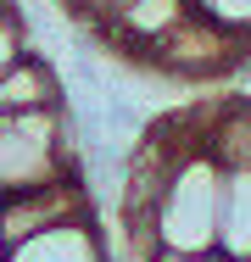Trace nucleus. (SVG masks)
Returning <instances> with one entry per match:
<instances>
[{
    "mask_svg": "<svg viewBox=\"0 0 251 262\" xmlns=\"http://www.w3.org/2000/svg\"><path fill=\"white\" fill-rule=\"evenodd\" d=\"M190 117V140L179 145V157L168 167L162 201H156V251H218V207H223V162L206 151Z\"/></svg>",
    "mask_w": 251,
    "mask_h": 262,
    "instance_id": "nucleus-1",
    "label": "nucleus"
},
{
    "mask_svg": "<svg viewBox=\"0 0 251 262\" xmlns=\"http://www.w3.org/2000/svg\"><path fill=\"white\" fill-rule=\"evenodd\" d=\"M61 173H78V145H73V123L61 101L0 117V195L50 184Z\"/></svg>",
    "mask_w": 251,
    "mask_h": 262,
    "instance_id": "nucleus-2",
    "label": "nucleus"
},
{
    "mask_svg": "<svg viewBox=\"0 0 251 262\" xmlns=\"http://www.w3.org/2000/svg\"><path fill=\"white\" fill-rule=\"evenodd\" d=\"M246 61H251V51L235 34H223L212 17H201V11H190V17L145 56V67L168 73V78H184V84L223 78V73H235V67H246Z\"/></svg>",
    "mask_w": 251,
    "mask_h": 262,
    "instance_id": "nucleus-3",
    "label": "nucleus"
},
{
    "mask_svg": "<svg viewBox=\"0 0 251 262\" xmlns=\"http://www.w3.org/2000/svg\"><path fill=\"white\" fill-rule=\"evenodd\" d=\"M78 217H95V201L84 190L78 173H61L50 184H28V190H6L0 195V251L61 229V223H78Z\"/></svg>",
    "mask_w": 251,
    "mask_h": 262,
    "instance_id": "nucleus-4",
    "label": "nucleus"
},
{
    "mask_svg": "<svg viewBox=\"0 0 251 262\" xmlns=\"http://www.w3.org/2000/svg\"><path fill=\"white\" fill-rule=\"evenodd\" d=\"M190 11H196L190 0H112L95 28H100V39H106L112 51L145 61V56L156 51V45H162Z\"/></svg>",
    "mask_w": 251,
    "mask_h": 262,
    "instance_id": "nucleus-5",
    "label": "nucleus"
},
{
    "mask_svg": "<svg viewBox=\"0 0 251 262\" xmlns=\"http://www.w3.org/2000/svg\"><path fill=\"white\" fill-rule=\"evenodd\" d=\"M0 262H112V257H106V246L95 234V217H78V223L45 229V234L0 251Z\"/></svg>",
    "mask_w": 251,
    "mask_h": 262,
    "instance_id": "nucleus-6",
    "label": "nucleus"
},
{
    "mask_svg": "<svg viewBox=\"0 0 251 262\" xmlns=\"http://www.w3.org/2000/svg\"><path fill=\"white\" fill-rule=\"evenodd\" d=\"M61 101V78L50 73L45 56H17L6 73H0V117L11 112H34V106H56Z\"/></svg>",
    "mask_w": 251,
    "mask_h": 262,
    "instance_id": "nucleus-7",
    "label": "nucleus"
},
{
    "mask_svg": "<svg viewBox=\"0 0 251 262\" xmlns=\"http://www.w3.org/2000/svg\"><path fill=\"white\" fill-rule=\"evenodd\" d=\"M218 251L251 262V167H223V207H218Z\"/></svg>",
    "mask_w": 251,
    "mask_h": 262,
    "instance_id": "nucleus-8",
    "label": "nucleus"
},
{
    "mask_svg": "<svg viewBox=\"0 0 251 262\" xmlns=\"http://www.w3.org/2000/svg\"><path fill=\"white\" fill-rule=\"evenodd\" d=\"M201 17H212L223 34H235L240 45L251 51V0H190Z\"/></svg>",
    "mask_w": 251,
    "mask_h": 262,
    "instance_id": "nucleus-9",
    "label": "nucleus"
},
{
    "mask_svg": "<svg viewBox=\"0 0 251 262\" xmlns=\"http://www.w3.org/2000/svg\"><path fill=\"white\" fill-rule=\"evenodd\" d=\"M17 56H28V34H23V17H17V6H0V73H6Z\"/></svg>",
    "mask_w": 251,
    "mask_h": 262,
    "instance_id": "nucleus-10",
    "label": "nucleus"
},
{
    "mask_svg": "<svg viewBox=\"0 0 251 262\" xmlns=\"http://www.w3.org/2000/svg\"><path fill=\"white\" fill-rule=\"evenodd\" d=\"M151 262H235V257H223V251H190V257L184 251H156Z\"/></svg>",
    "mask_w": 251,
    "mask_h": 262,
    "instance_id": "nucleus-11",
    "label": "nucleus"
},
{
    "mask_svg": "<svg viewBox=\"0 0 251 262\" xmlns=\"http://www.w3.org/2000/svg\"><path fill=\"white\" fill-rule=\"evenodd\" d=\"M61 6H67V11H78V17H84V23H100V17H106V6H112V0H61Z\"/></svg>",
    "mask_w": 251,
    "mask_h": 262,
    "instance_id": "nucleus-12",
    "label": "nucleus"
},
{
    "mask_svg": "<svg viewBox=\"0 0 251 262\" xmlns=\"http://www.w3.org/2000/svg\"><path fill=\"white\" fill-rule=\"evenodd\" d=\"M0 6H11V0H0Z\"/></svg>",
    "mask_w": 251,
    "mask_h": 262,
    "instance_id": "nucleus-13",
    "label": "nucleus"
}]
</instances>
